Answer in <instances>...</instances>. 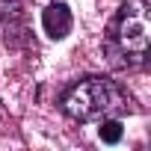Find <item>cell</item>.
<instances>
[{"label": "cell", "instance_id": "obj_1", "mask_svg": "<svg viewBox=\"0 0 151 151\" xmlns=\"http://www.w3.org/2000/svg\"><path fill=\"white\" fill-rule=\"evenodd\" d=\"M122 107L124 104H122L119 89L104 77H86L62 95V110L74 122H98L119 113Z\"/></svg>", "mask_w": 151, "mask_h": 151}, {"label": "cell", "instance_id": "obj_4", "mask_svg": "<svg viewBox=\"0 0 151 151\" xmlns=\"http://www.w3.org/2000/svg\"><path fill=\"white\" fill-rule=\"evenodd\" d=\"M98 133H101V139H104V142H107V145H116V142H119V139H122V124H119V122H116V119H110V116H107V119H104V124H101V130H98Z\"/></svg>", "mask_w": 151, "mask_h": 151}, {"label": "cell", "instance_id": "obj_2", "mask_svg": "<svg viewBox=\"0 0 151 151\" xmlns=\"http://www.w3.org/2000/svg\"><path fill=\"white\" fill-rule=\"evenodd\" d=\"M148 33H151V0H124L116 18L113 42L127 62H136V65L145 62Z\"/></svg>", "mask_w": 151, "mask_h": 151}, {"label": "cell", "instance_id": "obj_3", "mask_svg": "<svg viewBox=\"0 0 151 151\" xmlns=\"http://www.w3.org/2000/svg\"><path fill=\"white\" fill-rule=\"evenodd\" d=\"M42 24H45V33L50 39H65L71 33V12L65 3H50L45 12H42Z\"/></svg>", "mask_w": 151, "mask_h": 151}]
</instances>
